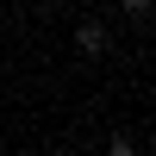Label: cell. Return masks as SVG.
Masks as SVG:
<instances>
[{
	"label": "cell",
	"instance_id": "obj_1",
	"mask_svg": "<svg viewBox=\"0 0 156 156\" xmlns=\"http://www.w3.org/2000/svg\"><path fill=\"white\" fill-rule=\"evenodd\" d=\"M75 50L81 56H106V25H81L75 31Z\"/></svg>",
	"mask_w": 156,
	"mask_h": 156
},
{
	"label": "cell",
	"instance_id": "obj_2",
	"mask_svg": "<svg viewBox=\"0 0 156 156\" xmlns=\"http://www.w3.org/2000/svg\"><path fill=\"white\" fill-rule=\"evenodd\" d=\"M125 12H131V19H150V0H119Z\"/></svg>",
	"mask_w": 156,
	"mask_h": 156
}]
</instances>
